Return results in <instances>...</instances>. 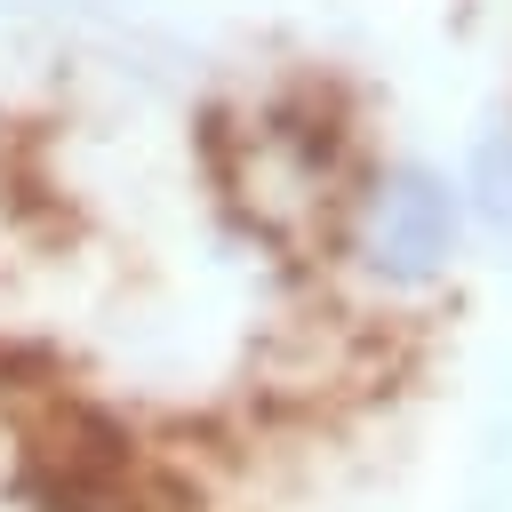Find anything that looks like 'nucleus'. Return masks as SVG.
I'll return each mask as SVG.
<instances>
[{
    "mask_svg": "<svg viewBox=\"0 0 512 512\" xmlns=\"http://www.w3.org/2000/svg\"><path fill=\"white\" fill-rule=\"evenodd\" d=\"M448 168H456V184H464V208H472V232H480V248L512 256V112L480 120Z\"/></svg>",
    "mask_w": 512,
    "mask_h": 512,
    "instance_id": "2",
    "label": "nucleus"
},
{
    "mask_svg": "<svg viewBox=\"0 0 512 512\" xmlns=\"http://www.w3.org/2000/svg\"><path fill=\"white\" fill-rule=\"evenodd\" d=\"M312 256L328 288L344 296V312L408 328V320H432L464 288L480 232H472V208L448 160L416 144H368L352 176L336 184Z\"/></svg>",
    "mask_w": 512,
    "mask_h": 512,
    "instance_id": "1",
    "label": "nucleus"
},
{
    "mask_svg": "<svg viewBox=\"0 0 512 512\" xmlns=\"http://www.w3.org/2000/svg\"><path fill=\"white\" fill-rule=\"evenodd\" d=\"M504 264H512V256H504Z\"/></svg>",
    "mask_w": 512,
    "mask_h": 512,
    "instance_id": "3",
    "label": "nucleus"
}]
</instances>
